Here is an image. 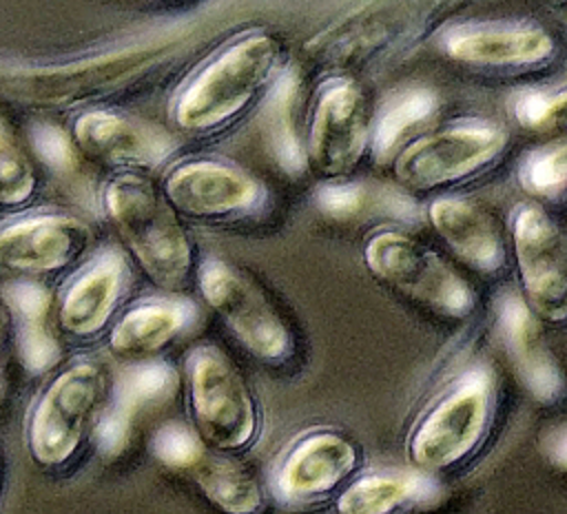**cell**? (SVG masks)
I'll list each match as a JSON object with an SVG mask.
<instances>
[{"label":"cell","mask_w":567,"mask_h":514,"mask_svg":"<svg viewBox=\"0 0 567 514\" xmlns=\"http://www.w3.org/2000/svg\"><path fill=\"white\" fill-rule=\"evenodd\" d=\"M441 49L456 62L487 71L536 69L554 60L556 40L527 22L461 24L445 31Z\"/></svg>","instance_id":"14"},{"label":"cell","mask_w":567,"mask_h":514,"mask_svg":"<svg viewBox=\"0 0 567 514\" xmlns=\"http://www.w3.org/2000/svg\"><path fill=\"white\" fill-rule=\"evenodd\" d=\"M206 304L219 315L239 346L257 361L284 366L297 352V339L261 284L224 259H206L197 270Z\"/></svg>","instance_id":"9"},{"label":"cell","mask_w":567,"mask_h":514,"mask_svg":"<svg viewBox=\"0 0 567 514\" xmlns=\"http://www.w3.org/2000/svg\"><path fill=\"white\" fill-rule=\"evenodd\" d=\"M29 140L38 157L58 175H73L80 168L78 144L60 128L47 122H38L29 131Z\"/></svg>","instance_id":"31"},{"label":"cell","mask_w":567,"mask_h":514,"mask_svg":"<svg viewBox=\"0 0 567 514\" xmlns=\"http://www.w3.org/2000/svg\"><path fill=\"white\" fill-rule=\"evenodd\" d=\"M199 490L210 503L230 514H252L261 510L264 496L257 479L237 461L206 450L197 463L188 467Z\"/></svg>","instance_id":"25"},{"label":"cell","mask_w":567,"mask_h":514,"mask_svg":"<svg viewBox=\"0 0 567 514\" xmlns=\"http://www.w3.org/2000/svg\"><path fill=\"white\" fill-rule=\"evenodd\" d=\"M423 474L361 476L341 492L337 510L341 514H390L419 501H427L434 483Z\"/></svg>","instance_id":"24"},{"label":"cell","mask_w":567,"mask_h":514,"mask_svg":"<svg viewBox=\"0 0 567 514\" xmlns=\"http://www.w3.org/2000/svg\"><path fill=\"white\" fill-rule=\"evenodd\" d=\"M7 326H9V319L0 306V368H2V357H4V341H7Z\"/></svg>","instance_id":"35"},{"label":"cell","mask_w":567,"mask_h":514,"mask_svg":"<svg viewBox=\"0 0 567 514\" xmlns=\"http://www.w3.org/2000/svg\"><path fill=\"white\" fill-rule=\"evenodd\" d=\"M299 95L301 82L295 69L275 78L264 104V140L277 164L297 175L306 168V153L299 135Z\"/></svg>","instance_id":"23"},{"label":"cell","mask_w":567,"mask_h":514,"mask_svg":"<svg viewBox=\"0 0 567 514\" xmlns=\"http://www.w3.org/2000/svg\"><path fill=\"white\" fill-rule=\"evenodd\" d=\"M512 250L527 306L545 323L567 312V246L560 224L540 206L525 204L512 219Z\"/></svg>","instance_id":"12"},{"label":"cell","mask_w":567,"mask_h":514,"mask_svg":"<svg viewBox=\"0 0 567 514\" xmlns=\"http://www.w3.org/2000/svg\"><path fill=\"white\" fill-rule=\"evenodd\" d=\"M496 414V386L487 370H467L425 412L410 434V461L427 474L463 467L485 443Z\"/></svg>","instance_id":"4"},{"label":"cell","mask_w":567,"mask_h":514,"mask_svg":"<svg viewBox=\"0 0 567 514\" xmlns=\"http://www.w3.org/2000/svg\"><path fill=\"white\" fill-rule=\"evenodd\" d=\"M195 312L197 308L188 299L144 301L115 321L109 348L120 359H151L193 323Z\"/></svg>","instance_id":"21"},{"label":"cell","mask_w":567,"mask_h":514,"mask_svg":"<svg viewBox=\"0 0 567 514\" xmlns=\"http://www.w3.org/2000/svg\"><path fill=\"white\" fill-rule=\"evenodd\" d=\"M89 228L64 215H33L0 230V270L42 275L73 264L89 246Z\"/></svg>","instance_id":"15"},{"label":"cell","mask_w":567,"mask_h":514,"mask_svg":"<svg viewBox=\"0 0 567 514\" xmlns=\"http://www.w3.org/2000/svg\"><path fill=\"white\" fill-rule=\"evenodd\" d=\"M4 297L18 319V346L29 372H44L60 361V341L51 323V295L38 281H13Z\"/></svg>","instance_id":"22"},{"label":"cell","mask_w":567,"mask_h":514,"mask_svg":"<svg viewBox=\"0 0 567 514\" xmlns=\"http://www.w3.org/2000/svg\"><path fill=\"white\" fill-rule=\"evenodd\" d=\"M498 332L523 386L543 403L556 405L565 397V377L547 341L543 321L525 299L505 295L498 301Z\"/></svg>","instance_id":"17"},{"label":"cell","mask_w":567,"mask_h":514,"mask_svg":"<svg viewBox=\"0 0 567 514\" xmlns=\"http://www.w3.org/2000/svg\"><path fill=\"white\" fill-rule=\"evenodd\" d=\"M567 146L565 142L547 144L532 151L518 166L520 186L543 199H558L565 193Z\"/></svg>","instance_id":"28"},{"label":"cell","mask_w":567,"mask_h":514,"mask_svg":"<svg viewBox=\"0 0 567 514\" xmlns=\"http://www.w3.org/2000/svg\"><path fill=\"white\" fill-rule=\"evenodd\" d=\"M182 49L179 38L144 42L78 62L24 73L11 89L40 104H78L128 89L168 66Z\"/></svg>","instance_id":"8"},{"label":"cell","mask_w":567,"mask_h":514,"mask_svg":"<svg viewBox=\"0 0 567 514\" xmlns=\"http://www.w3.org/2000/svg\"><path fill=\"white\" fill-rule=\"evenodd\" d=\"M153 2H164V4H175V2H184V0H153Z\"/></svg>","instance_id":"36"},{"label":"cell","mask_w":567,"mask_h":514,"mask_svg":"<svg viewBox=\"0 0 567 514\" xmlns=\"http://www.w3.org/2000/svg\"><path fill=\"white\" fill-rule=\"evenodd\" d=\"M439 109V95L425 86H412L396 93L383 113L372 120V155L383 162L390 151L410 133L414 126L430 120Z\"/></svg>","instance_id":"26"},{"label":"cell","mask_w":567,"mask_h":514,"mask_svg":"<svg viewBox=\"0 0 567 514\" xmlns=\"http://www.w3.org/2000/svg\"><path fill=\"white\" fill-rule=\"evenodd\" d=\"M111 394L102 363L78 361L60 372L35 403L29 421V450L40 465H64L95 432Z\"/></svg>","instance_id":"7"},{"label":"cell","mask_w":567,"mask_h":514,"mask_svg":"<svg viewBox=\"0 0 567 514\" xmlns=\"http://www.w3.org/2000/svg\"><path fill=\"white\" fill-rule=\"evenodd\" d=\"M458 0H365L303 47L321 71H365L419 42Z\"/></svg>","instance_id":"1"},{"label":"cell","mask_w":567,"mask_h":514,"mask_svg":"<svg viewBox=\"0 0 567 514\" xmlns=\"http://www.w3.org/2000/svg\"><path fill=\"white\" fill-rule=\"evenodd\" d=\"M549 459L558 465L565 467V425H558L554 432H549Z\"/></svg>","instance_id":"34"},{"label":"cell","mask_w":567,"mask_h":514,"mask_svg":"<svg viewBox=\"0 0 567 514\" xmlns=\"http://www.w3.org/2000/svg\"><path fill=\"white\" fill-rule=\"evenodd\" d=\"M104 210L144 275L166 292H179L195 273V244L175 208L144 177L126 173L104 191Z\"/></svg>","instance_id":"3"},{"label":"cell","mask_w":567,"mask_h":514,"mask_svg":"<svg viewBox=\"0 0 567 514\" xmlns=\"http://www.w3.org/2000/svg\"><path fill=\"white\" fill-rule=\"evenodd\" d=\"M177 381L179 374L171 363L142 359V363L124 372L113 408H117L126 417H133L140 408L157 405L171 399L177 390Z\"/></svg>","instance_id":"27"},{"label":"cell","mask_w":567,"mask_h":514,"mask_svg":"<svg viewBox=\"0 0 567 514\" xmlns=\"http://www.w3.org/2000/svg\"><path fill=\"white\" fill-rule=\"evenodd\" d=\"M377 195L372 186L368 184H323L315 191V204L317 208L337 222H350L359 217L365 208L368 202Z\"/></svg>","instance_id":"33"},{"label":"cell","mask_w":567,"mask_h":514,"mask_svg":"<svg viewBox=\"0 0 567 514\" xmlns=\"http://www.w3.org/2000/svg\"><path fill=\"white\" fill-rule=\"evenodd\" d=\"M281 44L270 33H250L228 44L179 93L175 122L182 131L206 135L241 117L275 82Z\"/></svg>","instance_id":"2"},{"label":"cell","mask_w":567,"mask_h":514,"mask_svg":"<svg viewBox=\"0 0 567 514\" xmlns=\"http://www.w3.org/2000/svg\"><path fill=\"white\" fill-rule=\"evenodd\" d=\"M565 91L525 89L512 97V113L523 128L545 131L556 126L565 113Z\"/></svg>","instance_id":"30"},{"label":"cell","mask_w":567,"mask_h":514,"mask_svg":"<svg viewBox=\"0 0 567 514\" xmlns=\"http://www.w3.org/2000/svg\"><path fill=\"white\" fill-rule=\"evenodd\" d=\"M372 120V104L361 84L350 78L328 84L310 117L306 166L328 179L352 173L370 151Z\"/></svg>","instance_id":"11"},{"label":"cell","mask_w":567,"mask_h":514,"mask_svg":"<svg viewBox=\"0 0 567 514\" xmlns=\"http://www.w3.org/2000/svg\"><path fill=\"white\" fill-rule=\"evenodd\" d=\"M507 144V131L489 122L447 126L408 144L394 160V177L408 191L452 188L492 168Z\"/></svg>","instance_id":"10"},{"label":"cell","mask_w":567,"mask_h":514,"mask_svg":"<svg viewBox=\"0 0 567 514\" xmlns=\"http://www.w3.org/2000/svg\"><path fill=\"white\" fill-rule=\"evenodd\" d=\"M427 217L445 246L474 273L494 277L507 268V237L496 215L467 197H436Z\"/></svg>","instance_id":"18"},{"label":"cell","mask_w":567,"mask_h":514,"mask_svg":"<svg viewBox=\"0 0 567 514\" xmlns=\"http://www.w3.org/2000/svg\"><path fill=\"white\" fill-rule=\"evenodd\" d=\"M73 137L86 155L126 168H157L177 142L162 126L111 111H89L75 120Z\"/></svg>","instance_id":"16"},{"label":"cell","mask_w":567,"mask_h":514,"mask_svg":"<svg viewBox=\"0 0 567 514\" xmlns=\"http://www.w3.org/2000/svg\"><path fill=\"white\" fill-rule=\"evenodd\" d=\"M206 450L208 448L202 443L197 432L182 423H168L159 428L153 439L155 456L173 470H188L202 459Z\"/></svg>","instance_id":"32"},{"label":"cell","mask_w":567,"mask_h":514,"mask_svg":"<svg viewBox=\"0 0 567 514\" xmlns=\"http://www.w3.org/2000/svg\"><path fill=\"white\" fill-rule=\"evenodd\" d=\"M33 188L35 173L29 160L7 126L0 122V204H22L31 197Z\"/></svg>","instance_id":"29"},{"label":"cell","mask_w":567,"mask_h":514,"mask_svg":"<svg viewBox=\"0 0 567 514\" xmlns=\"http://www.w3.org/2000/svg\"><path fill=\"white\" fill-rule=\"evenodd\" d=\"M368 270L405 299L445 319H465L476 290L441 253L401 230H379L363 246Z\"/></svg>","instance_id":"5"},{"label":"cell","mask_w":567,"mask_h":514,"mask_svg":"<svg viewBox=\"0 0 567 514\" xmlns=\"http://www.w3.org/2000/svg\"><path fill=\"white\" fill-rule=\"evenodd\" d=\"M131 273L120 250H102L66 288L60 321L75 337L97 335L120 306Z\"/></svg>","instance_id":"20"},{"label":"cell","mask_w":567,"mask_h":514,"mask_svg":"<svg viewBox=\"0 0 567 514\" xmlns=\"http://www.w3.org/2000/svg\"><path fill=\"white\" fill-rule=\"evenodd\" d=\"M361 452L352 439L332 430H319L299 439L286 454L277 487L290 501H317L343 485L359 467Z\"/></svg>","instance_id":"19"},{"label":"cell","mask_w":567,"mask_h":514,"mask_svg":"<svg viewBox=\"0 0 567 514\" xmlns=\"http://www.w3.org/2000/svg\"><path fill=\"white\" fill-rule=\"evenodd\" d=\"M162 195L177 215L197 222H235L264 208L266 186L250 173L217 160H190L175 166Z\"/></svg>","instance_id":"13"},{"label":"cell","mask_w":567,"mask_h":514,"mask_svg":"<svg viewBox=\"0 0 567 514\" xmlns=\"http://www.w3.org/2000/svg\"><path fill=\"white\" fill-rule=\"evenodd\" d=\"M188 401L202 443L219 454L252 445L261 417L257 399L233 359L217 346H197L188 357Z\"/></svg>","instance_id":"6"}]
</instances>
